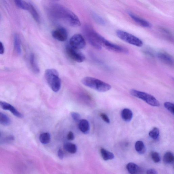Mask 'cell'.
Segmentation results:
<instances>
[{"mask_svg": "<svg viewBox=\"0 0 174 174\" xmlns=\"http://www.w3.org/2000/svg\"><path fill=\"white\" fill-rule=\"evenodd\" d=\"M49 15L54 19L62 20L72 27H80L79 19L74 13L63 5L56 2H51L47 6Z\"/></svg>", "mask_w": 174, "mask_h": 174, "instance_id": "1", "label": "cell"}, {"mask_svg": "<svg viewBox=\"0 0 174 174\" xmlns=\"http://www.w3.org/2000/svg\"><path fill=\"white\" fill-rule=\"evenodd\" d=\"M93 36L95 40L98 44L110 51L123 54H128L129 53L128 50L127 48L112 43L96 31L94 33Z\"/></svg>", "mask_w": 174, "mask_h": 174, "instance_id": "2", "label": "cell"}, {"mask_svg": "<svg viewBox=\"0 0 174 174\" xmlns=\"http://www.w3.org/2000/svg\"><path fill=\"white\" fill-rule=\"evenodd\" d=\"M45 77L52 91L55 92L59 91L61 88V81L57 70L53 68L46 70L45 73Z\"/></svg>", "mask_w": 174, "mask_h": 174, "instance_id": "3", "label": "cell"}, {"mask_svg": "<svg viewBox=\"0 0 174 174\" xmlns=\"http://www.w3.org/2000/svg\"><path fill=\"white\" fill-rule=\"evenodd\" d=\"M81 82L84 85L99 92H106L109 91L111 88V85L109 84L93 77H84L82 79Z\"/></svg>", "mask_w": 174, "mask_h": 174, "instance_id": "4", "label": "cell"}, {"mask_svg": "<svg viewBox=\"0 0 174 174\" xmlns=\"http://www.w3.org/2000/svg\"><path fill=\"white\" fill-rule=\"evenodd\" d=\"M130 93L132 96L143 100L152 106L159 107L160 106L159 101L151 95L134 89H131Z\"/></svg>", "mask_w": 174, "mask_h": 174, "instance_id": "5", "label": "cell"}, {"mask_svg": "<svg viewBox=\"0 0 174 174\" xmlns=\"http://www.w3.org/2000/svg\"><path fill=\"white\" fill-rule=\"evenodd\" d=\"M116 34L119 38L129 44L138 47L143 46V42L141 39L126 32L119 30L116 31Z\"/></svg>", "mask_w": 174, "mask_h": 174, "instance_id": "6", "label": "cell"}, {"mask_svg": "<svg viewBox=\"0 0 174 174\" xmlns=\"http://www.w3.org/2000/svg\"><path fill=\"white\" fill-rule=\"evenodd\" d=\"M66 52L67 56L73 61L81 63L83 62L85 59L84 55L78 50L72 48L69 45L66 47Z\"/></svg>", "mask_w": 174, "mask_h": 174, "instance_id": "7", "label": "cell"}, {"mask_svg": "<svg viewBox=\"0 0 174 174\" xmlns=\"http://www.w3.org/2000/svg\"><path fill=\"white\" fill-rule=\"evenodd\" d=\"M69 45L76 49L83 48L86 45V42L82 35L76 34L71 37L69 41Z\"/></svg>", "mask_w": 174, "mask_h": 174, "instance_id": "8", "label": "cell"}, {"mask_svg": "<svg viewBox=\"0 0 174 174\" xmlns=\"http://www.w3.org/2000/svg\"><path fill=\"white\" fill-rule=\"evenodd\" d=\"M52 36L58 41L64 42L67 39L68 33L65 28L59 27L52 31Z\"/></svg>", "mask_w": 174, "mask_h": 174, "instance_id": "9", "label": "cell"}, {"mask_svg": "<svg viewBox=\"0 0 174 174\" xmlns=\"http://www.w3.org/2000/svg\"><path fill=\"white\" fill-rule=\"evenodd\" d=\"M157 57L161 62L169 66H173L174 64L173 57L167 53L160 51L157 54Z\"/></svg>", "mask_w": 174, "mask_h": 174, "instance_id": "10", "label": "cell"}, {"mask_svg": "<svg viewBox=\"0 0 174 174\" xmlns=\"http://www.w3.org/2000/svg\"><path fill=\"white\" fill-rule=\"evenodd\" d=\"M0 107L3 110H9L13 115L18 118H22L23 117L22 114L18 111V110L12 105L8 103L0 101Z\"/></svg>", "mask_w": 174, "mask_h": 174, "instance_id": "11", "label": "cell"}, {"mask_svg": "<svg viewBox=\"0 0 174 174\" xmlns=\"http://www.w3.org/2000/svg\"><path fill=\"white\" fill-rule=\"evenodd\" d=\"M128 14L132 19L142 27L145 28H151L152 27V24L148 21L138 16L131 12H129Z\"/></svg>", "mask_w": 174, "mask_h": 174, "instance_id": "12", "label": "cell"}, {"mask_svg": "<svg viewBox=\"0 0 174 174\" xmlns=\"http://www.w3.org/2000/svg\"><path fill=\"white\" fill-rule=\"evenodd\" d=\"M126 168L130 174H143V169L135 163H129L126 166Z\"/></svg>", "mask_w": 174, "mask_h": 174, "instance_id": "13", "label": "cell"}, {"mask_svg": "<svg viewBox=\"0 0 174 174\" xmlns=\"http://www.w3.org/2000/svg\"><path fill=\"white\" fill-rule=\"evenodd\" d=\"M79 128L83 134H88L90 130V125L88 121L84 119L80 120L79 122Z\"/></svg>", "mask_w": 174, "mask_h": 174, "instance_id": "14", "label": "cell"}, {"mask_svg": "<svg viewBox=\"0 0 174 174\" xmlns=\"http://www.w3.org/2000/svg\"><path fill=\"white\" fill-rule=\"evenodd\" d=\"M121 116L124 121L126 122H130L132 119L133 113L132 110L128 109H124L122 110Z\"/></svg>", "mask_w": 174, "mask_h": 174, "instance_id": "15", "label": "cell"}, {"mask_svg": "<svg viewBox=\"0 0 174 174\" xmlns=\"http://www.w3.org/2000/svg\"><path fill=\"white\" fill-rule=\"evenodd\" d=\"M30 60L32 70L34 73H39L40 72V70L36 63L35 54H31Z\"/></svg>", "mask_w": 174, "mask_h": 174, "instance_id": "16", "label": "cell"}, {"mask_svg": "<svg viewBox=\"0 0 174 174\" xmlns=\"http://www.w3.org/2000/svg\"><path fill=\"white\" fill-rule=\"evenodd\" d=\"M29 5H30L29 10L30 11L34 19L37 23H39L40 22V18L37 10L32 4L30 2H29Z\"/></svg>", "mask_w": 174, "mask_h": 174, "instance_id": "17", "label": "cell"}, {"mask_svg": "<svg viewBox=\"0 0 174 174\" xmlns=\"http://www.w3.org/2000/svg\"><path fill=\"white\" fill-rule=\"evenodd\" d=\"M14 45L15 51L18 54H20L22 52L21 42L19 36L16 34L14 36Z\"/></svg>", "mask_w": 174, "mask_h": 174, "instance_id": "18", "label": "cell"}, {"mask_svg": "<svg viewBox=\"0 0 174 174\" xmlns=\"http://www.w3.org/2000/svg\"><path fill=\"white\" fill-rule=\"evenodd\" d=\"M101 153L103 159L105 160H111L114 159V154L104 148L101 149Z\"/></svg>", "mask_w": 174, "mask_h": 174, "instance_id": "19", "label": "cell"}, {"mask_svg": "<svg viewBox=\"0 0 174 174\" xmlns=\"http://www.w3.org/2000/svg\"><path fill=\"white\" fill-rule=\"evenodd\" d=\"M135 149L140 154H143L146 152V148L143 142L141 141H137L135 144Z\"/></svg>", "mask_w": 174, "mask_h": 174, "instance_id": "20", "label": "cell"}, {"mask_svg": "<svg viewBox=\"0 0 174 174\" xmlns=\"http://www.w3.org/2000/svg\"><path fill=\"white\" fill-rule=\"evenodd\" d=\"M64 148L70 153L74 154L77 151V147L74 144L67 143L64 144Z\"/></svg>", "mask_w": 174, "mask_h": 174, "instance_id": "21", "label": "cell"}, {"mask_svg": "<svg viewBox=\"0 0 174 174\" xmlns=\"http://www.w3.org/2000/svg\"><path fill=\"white\" fill-rule=\"evenodd\" d=\"M51 135L48 132H45L40 134L39 137V141L42 144H48L51 141Z\"/></svg>", "mask_w": 174, "mask_h": 174, "instance_id": "22", "label": "cell"}, {"mask_svg": "<svg viewBox=\"0 0 174 174\" xmlns=\"http://www.w3.org/2000/svg\"><path fill=\"white\" fill-rule=\"evenodd\" d=\"M11 120L4 113L0 112V124L4 126L10 124Z\"/></svg>", "mask_w": 174, "mask_h": 174, "instance_id": "23", "label": "cell"}, {"mask_svg": "<svg viewBox=\"0 0 174 174\" xmlns=\"http://www.w3.org/2000/svg\"><path fill=\"white\" fill-rule=\"evenodd\" d=\"M14 2L16 6L24 10H29L30 7L29 2L20 0H16Z\"/></svg>", "mask_w": 174, "mask_h": 174, "instance_id": "24", "label": "cell"}, {"mask_svg": "<svg viewBox=\"0 0 174 174\" xmlns=\"http://www.w3.org/2000/svg\"><path fill=\"white\" fill-rule=\"evenodd\" d=\"M174 157L172 152H168L166 153L164 156V162L167 164H171L174 161Z\"/></svg>", "mask_w": 174, "mask_h": 174, "instance_id": "25", "label": "cell"}, {"mask_svg": "<svg viewBox=\"0 0 174 174\" xmlns=\"http://www.w3.org/2000/svg\"><path fill=\"white\" fill-rule=\"evenodd\" d=\"M159 135L160 130L157 127H154L149 133V136L154 140H157L159 138Z\"/></svg>", "mask_w": 174, "mask_h": 174, "instance_id": "26", "label": "cell"}, {"mask_svg": "<svg viewBox=\"0 0 174 174\" xmlns=\"http://www.w3.org/2000/svg\"><path fill=\"white\" fill-rule=\"evenodd\" d=\"M161 32L163 34L166 38L171 41H173V37L172 34L166 29L164 28H160V30Z\"/></svg>", "mask_w": 174, "mask_h": 174, "instance_id": "27", "label": "cell"}, {"mask_svg": "<svg viewBox=\"0 0 174 174\" xmlns=\"http://www.w3.org/2000/svg\"><path fill=\"white\" fill-rule=\"evenodd\" d=\"M164 105L166 109H167L172 114H174V105L172 103L169 102H165Z\"/></svg>", "mask_w": 174, "mask_h": 174, "instance_id": "28", "label": "cell"}, {"mask_svg": "<svg viewBox=\"0 0 174 174\" xmlns=\"http://www.w3.org/2000/svg\"><path fill=\"white\" fill-rule=\"evenodd\" d=\"M151 157L155 163H159L160 160V155L156 152H152L151 153Z\"/></svg>", "mask_w": 174, "mask_h": 174, "instance_id": "29", "label": "cell"}, {"mask_svg": "<svg viewBox=\"0 0 174 174\" xmlns=\"http://www.w3.org/2000/svg\"><path fill=\"white\" fill-rule=\"evenodd\" d=\"M93 17L96 22L99 24L104 25L105 24L104 20L101 17L96 14H93Z\"/></svg>", "mask_w": 174, "mask_h": 174, "instance_id": "30", "label": "cell"}, {"mask_svg": "<svg viewBox=\"0 0 174 174\" xmlns=\"http://www.w3.org/2000/svg\"><path fill=\"white\" fill-rule=\"evenodd\" d=\"M71 117L75 122H78L80 120L81 116L79 113L75 112H72L70 113Z\"/></svg>", "mask_w": 174, "mask_h": 174, "instance_id": "31", "label": "cell"}, {"mask_svg": "<svg viewBox=\"0 0 174 174\" xmlns=\"http://www.w3.org/2000/svg\"><path fill=\"white\" fill-rule=\"evenodd\" d=\"M100 117L102 118V119L103 120L104 122L107 123H110V120L109 117H108L107 115L104 113H101L100 114Z\"/></svg>", "mask_w": 174, "mask_h": 174, "instance_id": "32", "label": "cell"}, {"mask_svg": "<svg viewBox=\"0 0 174 174\" xmlns=\"http://www.w3.org/2000/svg\"><path fill=\"white\" fill-rule=\"evenodd\" d=\"M67 138L68 140L70 141H73L74 139V135L72 132L70 131L68 132L67 134Z\"/></svg>", "mask_w": 174, "mask_h": 174, "instance_id": "33", "label": "cell"}, {"mask_svg": "<svg viewBox=\"0 0 174 174\" xmlns=\"http://www.w3.org/2000/svg\"><path fill=\"white\" fill-rule=\"evenodd\" d=\"M147 174H158V173L156 170L153 169H151L147 171Z\"/></svg>", "mask_w": 174, "mask_h": 174, "instance_id": "34", "label": "cell"}, {"mask_svg": "<svg viewBox=\"0 0 174 174\" xmlns=\"http://www.w3.org/2000/svg\"><path fill=\"white\" fill-rule=\"evenodd\" d=\"M58 156L59 159L61 160L63 159L64 157V154L62 150L61 149H59L58 151Z\"/></svg>", "mask_w": 174, "mask_h": 174, "instance_id": "35", "label": "cell"}, {"mask_svg": "<svg viewBox=\"0 0 174 174\" xmlns=\"http://www.w3.org/2000/svg\"><path fill=\"white\" fill-rule=\"evenodd\" d=\"M5 51L4 47L3 44L0 42V54H3Z\"/></svg>", "mask_w": 174, "mask_h": 174, "instance_id": "36", "label": "cell"}, {"mask_svg": "<svg viewBox=\"0 0 174 174\" xmlns=\"http://www.w3.org/2000/svg\"><path fill=\"white\" fill-rule=\"evenodd\" d=\"M2 135H3V134H2L1 132L0 131V138H2Z\"/></svg>", "mask_w": 174, "mask_h": 174, "instance_id": "37", "label": "cell"}]
</instances>
